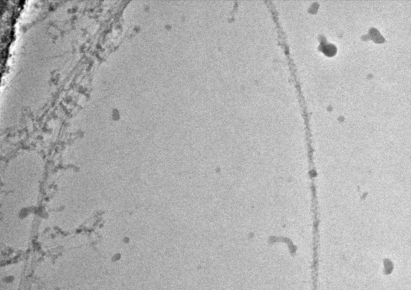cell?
<instances>
[{
    "label": "cell",
    "mask_w": 411,
    "mask_h": 290,
    "mask_svg": "<svg viewBox=\"0 0 411 290\" xmlns=\"http://www.w3.org/2000/svg\"><path fill=\"white\" fill-rule=\"evenodd\" d=\"M324 53H326V51H328V52L327 53V54L332 55V54H334V53H335L336 48L332 44H327V45H326L324 46Z\"/></svg>",
    "instance_id": "2"
},
{
    "label": "cell",
    "mask_w": 411,
    "mask_h": 290,
    "mask_svg": "<svg viewBox=\"0 0 411 290\" xmlns=\"http://www.w3.org/2000/svg\"><path fill=\"white\" fill-rule=\"evenodd\" d=\"M384 265H385V273L386 274H391L394 268V266L393 262L389 259H385L384 260Z\"/></svg>",
    "instance_id": "1"
}]
</instances>
